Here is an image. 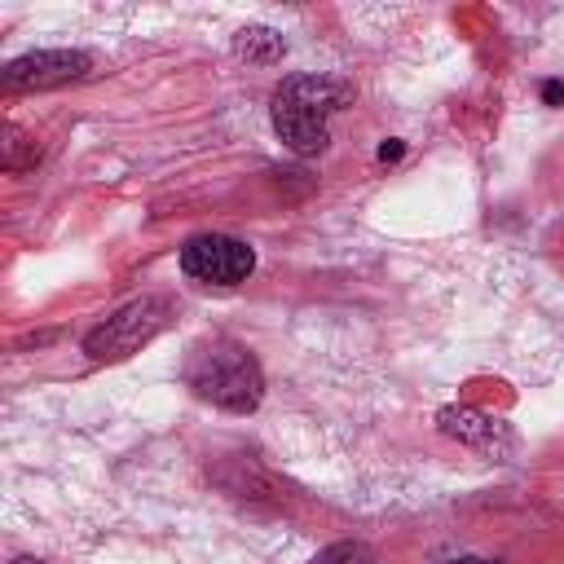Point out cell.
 Masks as SVG:
<instances>
[{
  "label": "cell",
  "instance_id": "1",
  "mask_svg": "<svg viewBox=\"0 0 564 564\" xmlns=\"http://www.w3.org/2000/svg\"><path fill=\"white\" fill-rule=\"evenodd\" d=\"M185 383L203 401H212L229 414H251L264 397L260 361L234 339H212V344L194 348L189 361H185Z\"/></svg>",
  "mask_w": 564,
  "mask_h": 564
},
{
  "label": "cell",
  "instance_id": "2",
  "mask_svg": "<svg viewBox=\"0 0 564 564\" xmlns=\"http://www.w3.org/2000/svg\"><path fill=\"white\" fill-rule=\"evenodd\" d=\"M348 88L326 75H291L273 93V132L295 150V154H322L330 141V115Z\"/></svg>",
  "mask_w": 564,
  "mask_h": 564
},
{
  "label": "cell",
  "instance_id": "3",
  "mask_svg": "<svg viewBox=\"0 0 564 564\" xmlns=\"http://www.w3.org/2000/svg\"><path fill=\"white\" fill-rule=\"evenodd\" d=\"M172 317V304L163 295H141L132 304H123L115 317H106L101 326H93L84 335V352L93 361H123L132 352H141Z\"/></svg>",
  "mask_w": 564,
  "mask_h": 564
},
{
  "label": "cell",
  "instance_id": "4",
  "mask_svg": "<svg viewBox=\"0 0 564 564\" xmlns=\"http://www.w3.org/2000/svg\"><path fill=\"white\" fill-rule=\"evenodd\" d=\"M181 269L207 286H238L256 269V251L229 234H198L181 247Z\"/></svg>",
  "mask_w": 564,
  "mask_h": 564
},
{
  "label": "cell",
  "instance_id": "5",
  "mask_svg": "<svg viewBox=\"0 0 564 564\" xmlns=\"http://www.w3.org/2000/svg\"><path fill=\"white\" fill-rule=\"evenodd\" d=\"M88 70H93V53H84V48H35L4 66V93L57 88V84L84 79Z\"/></svg>",
  "mask_w": 564,
  "mask_h": 564
},
{
  "label": "cell",
  "instance_id": "6",
  "mask_svg": "<svg viewBox=\"0 0 564 564\" xmlns=\"http://www.w3.org/2000/svg\"><path fill=\"white\" fill-rule=\"evenodd\" d=\"M441 432H449V436H458L463 445L485 449V454H494V458H502V454L511 449V432H507L498 419H489V414H480V410H471V405H449V410H441Z\"/></svg>",
  "mask_w": 564,
  "mask_h": 564
},
{
  "label": "cell",
  "instance_id": "7",
  "mask_svg": "<svg viewBox=\"0 0 564 564\" xmlns=\"http://www.w3.org/2000/svg\"><path fill=\"white\" fill-rule=\"evenodd\" d=\"M234 53L256 62V66H269V62H278L286 53V44H282V35L273 26H242L234 35Z\"/></svg>",
  "mask_w": 564,
  "mask_h": 564
},
{
  "label": "cell",
  "instance_id": "8",
  "mask_svg": "<svg viewBox=\"0 0 564 564\" xmlns=\"http://www.w3.org/2000/svg\"><path fill=\"white\" fill-rule=\"evenodd\" d=\"M35 159H40L35 137H26L18 123H4L0 128V167L4 172H22V167H35Z\"/></svg>",
  "mask_w": 564,
  "mask_h": 564
},
{
  "label": "cell",
  "instance_id": "9",
  "mask_svg": "<svg viewBox=\"0 0 564 564\" xmlns=\"http://www.w3.org/2000/svg\"><path fill=\"white\" fill-rule=\"evenodd\" d=\"M308 564H375V551L366 542H330L326 551H317Z\"/></svg>",
  "mask_w": 564,
  "mask_h": 564
},
{
  "label": "cell",
  "instance_id": "10",
  "mask_svg": "<svg viewBox=\"0 0 564 564\" xmlns=\"http://www.w3.org/2000/svg\"><path fill=\"white\" fill-rule=\"evenodd\" d=\"M401 150H405L401 141H383V145H379V159H383V163H392V159H401Z\"/></svg>",
  "mask_w": 564,
  "mask_h": 564
},
{
  "label": "cell",
  "instance_id": "11",
  "mask_svg": "<svg viewBox=\"0 0 564 564\" xmlns=\"http://www.w3.org/2000/svg\"><path fill=\"white\" fill-rule=\"evenodd\" d=\"M542 97H546V101H564V84H560V79H551V84L542 88Z\"/></svg>",
  "mask_w": 564,
  "mask_h": 564
},
{
  "label": "cell",
  "instance_id": "12",
  "mask_svg": "<svg viewBox=\"0 0 564 564\" xmlns=\"http://www.w3.org/2000/svg\"><path fill=\"white\" fill-rule=\"evenodd\" d=\"M445 564H489V560H476V555H463V560H445Z\"/></svg>",
  "mask_w": 564,
  "mask_h": 564
},
{
  "label": "cell",
  "instance_id": "13",
  "mask_svg": "<svg viewBox=\"0 0 564 564\" xmlns=\"http://www.w3.org/2000/svg\"><path fill=\"white\" fill-rule=\"evenodd\" d=\"M13 564H40V560H31V555H22V560H13Z\"/></svg>",
  "mask_w": 564,
  "mask_h": 564
}]
</instances>
